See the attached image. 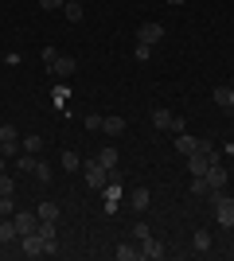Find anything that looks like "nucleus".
I'll return each instance as SVG.
<instances>
[{"label":"nucleus","instance_id":"f257e3e1","mask_svg":"<svg viewBox=\"0 0 234 261\" xmlns=\"http://www.w3.org/2000/svg\"><path fill=\"white\" fill-rule=\"evenodd\" d=\"M211 203H215V218H219V226H234V199L223 195V191H211Z\"/></svg>","mask_w":234,"mask_h":261},{"label":"nucleus","instance_id":"f03ea898","mask_svg":"<svg viewBox=\"0 0 234 261\" xmlns=\"http://www.w3.org/2000/svg\"><path fill=\"white\" fill-rule=\"evenodd\" d=\"M152 129H176V133H184V121L179 117H172V113H168V109H152Z\"/></svg>","mask_w":234,"mask_h":261},{"label":"nucleus","instance_id":"7ed1b4c3","mask_svg":"<svg viewBox=\"0 0 234 261\" xmlns=\"http://www.w3.org/2000/svg\"><path fill=\"white\" fill-rule=\"evenodd\" d=\"M12 222H16V234H35V226H39V215H28V211H16L12 215Z\"/></svg>","mask_w":234,"mask_h":261},{"label":"nucleus","instance_id":"20e7f679","mask_svg":"<svg viewBox=\"0 0 234 261\" xmlns=\"http://www.w3.org/2000/svg\"><path fill=\"white\" fill-rule=\"evenodd\" d=\"M86 184L90 187H106L110 184V172H106L98 160H86Z\"/></svg>","mask_w":234,"mask_h":261},{"label":"nucleus","instance_id":"39448f33","mask_svg":"<svg viewBox=\"0 0 234 261\" xmlns=\"http://www.w3.org/2000/svg\"><path fill=\"white\" fill-rule=\"evenodd\" d=\"M137 39L148 43V47H156L160 39H164V28H160V23H141V28H137Z\"/></svg>","mask_w":234,"mask_h":261},{"label":"nucleus","instance_id":"423d86ee","mask_svg":"<svg viewBox=\"0 0 234 261\" xmlns=\"http://www.w3.org/2000/svg\"><path fill=\"white\" fill-rule=\"evenodd\" d=\"M47 66H51V74H55V78H70L78 70V63L70 59V55H59L55 63H47Z\"/></svg>","mask_w":234,"mask_h":261},{"label":"nucleus","instance_id":"0eeeda50","mask_svg":"<svg viewBox=\"0 0 234 261\" xmlns=\"http://www.w3.org/2000/svg\"><path fill=\"white\" fill-rule=\"evenodd\" d=\"M164 257V242H156L152 234H148L145 242H141V261H160Z\"/></svg>","mask_w":234,"mask_h":261},{"label":"nucleus","instance_id":"6e6552de","mask_svg":"<svg viewBox=\"0 0 234 261\" xmlns=\"http://www.w3.org/2000/svg\"><path fill=\"white\" fill-rule=\"evenodd\" d=\"M203 179H207V187H211V191H219V187H226V168H223V164H211Z\"/></svg>","mask_w":234,"mask_h":261},{"label":"nucleus","instance_id":"1a4fd4ad","mask_svg":"<svg viewBox=\"0 0 234 261\" xmlns=\"http://www.w3.org/2000/svg\"><path fill=\"white\" fill-rule=\"evenodd\" d=\"M101 191H106V211H113V207H117V199H121V179L110 175V184L101 187Z\"/></svg>","mask_w":234,"mask_h":261},{"label":"nucleus","instance_id":"9d476101","mask_svg":"<svg viewBox=\"0 0 234 261\" xmlns=\"http://www.w3.org/2000/svg\"><path fill=\"white\" fill-rule=\"evenodd\" d=\"M207 168H211L207 152H191V156H188V172H191V175H207Z\"/></svg>","mask_w":234,"mask_h":261},{"label":"nucleus","instance_id":"9b49d317","mask_svg":"<svg viewBox=\"0 0 234 261\" xmlns=\"http://www.w3.org/2000/svg\"><path fill=\"white\" fill-rule=\"evenodd\" d=\"M23 253H28V257H43V238H39V234H23Z\"/></svg>","mask_w":234,"mask_h":261},{"label":"nucleus","instance_id":"f8f14e48","mask_svg":"<svg viewBox=\"0 0 234 261\" xmlns=\"http://www.w3.org/2000/svg\"><path fill=\"white\" fill-rule=\"evenodd\" d=\"M176 152H179V156L199 152V141H195V137H188V133H179V137H176Z\"/></svg>","mask_w":234,"mask_h":261},{"label":"nucleus","instance_id":"ddd939ff","mask_svg":"<svg viewBox=\"0 0 234 261\" xmlns=\"http://www.w3.org/2000/svg\"><path fill=\"white\" fill-rule=\"evenodd\" d=\"M98 164H101L110 175H117V148H101V152H98Z\"/></svg>","mask_w":234,"mask_h":261},{"label":"nucleus","instance_id":"4468645a","mask_svg":"<svg viewBox=\"0 0 234 261\" xmlns=\"http://www.w3.org/2000/svg\"><path fill=\"white\" fill-rule=\"evenodd\" d=\"M211 98H215V106H219V109H234V90L230 86H219Z\"/></svg>","mask_w":234,"mask_h":261},{"label":"nucleus","instance_id":"2eb2a0df","mask_svg":"<svg viewBox=\"0 0 234 261\" xmlns=\"http://www.w3.org/2000/svg\"><path fill=\"white\" fill-rule=\"evenodd\" d=\"M101 133H110V137H121V133H125V117H101Z\"/></svg>","mask_w":234,"mask_h":261},{"label":"nucleus","instance_id":"dca6fc26","mask_svg":"<svg viewBox=\"0 0 234 261\" xmlns=\"http://www.w3.org/2000/svg\"><path fill=\"white\" fill-rule=\"evenodd\" d=\"M12 238H20V234H16V222H12V218H0V246H8Z\"/></svg>","mask_w":234,"mask_h":261},{"label":"nucleus","instance_id":"f3484780","mask_svg":"<svg viewBox=\"0 0 234 261\" xmlns=\"http://www.w3.org/2000/svg\"><path fill=\"white\" fill-rule=\"evenodd\" d=\"M35 164H39V160H35V152H28V156L20 152V156H16V168H20L23 175H32V172H35Z\"/></svg>","mask_w":234,"mask_h":261},{"label":"nucleus","instance_id":"a211bd4d","mask_svg":"<svg viewBox=\"0 0 234 261\" xmlns=\"http://www.w3.org/2000/svg\"><path fill=\"white\" fill-rule=\"evenodd\" d=\"M191 246H195L199 253H207L211 250V234H207V230H195V234H191Z\"/></svg>","mask_w":234,"mask_h":261},{"label":"nucleus","instance_id":"6ab92c4d","mask_svg":"<svg viewBox=\"0 0 234 261\" xmlns=\"http://www.w3.org/2000/svg\"><path fill=\"white\" fill-rule=\"evenodd\" d=\"M35 215L47 218V222H55V218H59V203H51V199H47V203H39V211H35Z\"/></svg>","mask_w":234,"mask_h":261},{"label":"nucleus","instance_id":"aec40b11","mask_svg":"<svg viewBox=\"0 0 234 261\" xmlns=\"http://www.w3.org/2000/svg\"><path fill=\"white\" fill-rule=\"evenodd\" d=\"M148 203H152V195H148V187H137V191H133V207H137V211H145Z\"/></svg>","mask_w":234,"mask_h":261},{"label":"nucleus","instance_id":"412c9836","mask_svg":"<svg viewBox=\"0 0 234 261\" xmlns=\"http://www.w3.org/2000/svg\"><path fill=\"white\" fill-rule=\"evenodd\" d=\"M39 148H43V137H39V133H28V137H23V152H39Z\"/></svg>","mask_w":234,"mask_h":261},{"label":"nucleus","instance_id":"4be33fe9","mask_svg":"<svg viewBox=\"0 0 234 261\" xmlns=\"http://www.w3.org/2000/svg\"><path fill=\"white\" fill-rule=\"evenodd\" d=\"M63 16H67V20H82V4H78V0H67V4H63Z\"/></svg>","mask_w":234,"mask_h":261},{"label":"nucleus","instance_id":"5701e85b","mask_svg":"<svg viewBox=\"0 0 234 261\" xmlns=\"http://www.w3.org/2000/svg\"><path fill=\"white\" fill-rule=\"evenodd\" d=\"M63 168H67V172H78V168H82V156L78 152H63Z\"/></svg>","mask_w":234,"mask_h":261},{"label":"nucleus","instance_id":"b1692460","mask_svg":"<svg viewBox=\"0 0 234 261\" xmlns=\"http://www.w3.org/2000/svg\"><path fill=\"white\" fill-rule=\"evenodd\" d=\"M117 261H141V250H133V246H117Z\"/></svg>","mask_w":234,"mask_h":261},{"label":"nucleus","instance_id":"393cba45","mask_svg":"<svg viewBox=\"0 0 234 261\" xmlns=\"http://www.w3.org/2000/svg\"><path fill=\"white\" fill-rule=\"evenodd\" d=\"M35 179H39V184H51V164H43V160H39V164H35Z\"/></svg>","mask_w":234,"mask_h":261},{"label":"nucleus","instance_id":"a878e982","mask_svg":"<svg viewBox=\"0 0 234 261\" xmlns=\"http://www.w3.org/2000/svg\"><path fill=\"white\" fill-rule=\"evenodd\" d=\"M4 144H20V141H16V129H12V125H0V148H4Z\"/></svg>","mask_w":234,"mask_h":261},{"label":"nucleus","instance_id":"bb28decb","mask_svg":"<svg viewBox=\"0 0 234 261\" xmlns=\"http://www.w3.org/2000/svg\"><path fill=\"white\" fill-rule=\"evenodd\" d=\"M211 187H207V179L203 175H191V195H207Z\"/></svg>","mask_w":234,"mask_h":261},{"label":"nucleus","instance_id":"cd10ccee","mask_svg":"<svg viewBox=\"0 0 234 261\" xmlns=\"http://www.w3.org/2000/svg\"><path fill=\"white\" fill-rule=\"evenodd\" d=\"M0 195H16V179L0 172Z\"/></svg>","mask_w":234,"mask_h":261},{"label":"nucleus","instance_id":"c85d7f7f","mask_svg":"<svg viewBox=\"0 0 234 261\" xmlns=\"http://www.w3.org/2000/svg\"><path fill=\"white\" fill-rule=\"evenodd\" d=\"M0 215H16V199H12V195H0Z\"/></svg>","mask_w":234,"mask_h":261},{"label":"nucleus","instance_id":"c756f323","mask_svg":"<svg viewBox=\"0 0 234 261\" xmlns=\"http://www.w3.org/2000/svg\"><path fill=\"white\" fill-rule=\"evenodd\" d=\"M63 4H67V0H39V8H43V12H59Z\"/></svg>","mask_w":234,"mask_h":261},{"label":"nucleus","instance_id":"7c9ffc66","mask_svg":"<svg viewBox=\"0 0 234 261\" xmlns=\"http://www.w3.org/2000/svg\"><path fill=\"white\" fill-rule=\"evenodd\" d=\"M148 51H152L148 43H137V59H141V63H148Z\"/></svg>","mask_w":234,"mask_h":261},{"label":"nucleus","instance_id":"2f4dec72","mask_svg":"<svg viewBox=\"0 0 234 261\" xmlns=\"http://www.w3.org/2000/svg\"><path fill=\"white\" fill-rule=\"evenodd\" d=\"M164 4H184V0H164Z\"/></svg>","mask_w":234,"mask_h":261},{"label":"nucleus","instance_id":"473e14b6","mask_svg":"<svg viewBox=\"0 0 234 261\" xmlns=\"http://www.w3.org/2000/svg\"><path fill=\"white\" fill-rule=\"evenodd\" d=\"M0 172H4V156H0Z\"/></svg>","mask_w":234,"mask_h":261},{"label":"nucleus","instance_id":"72a5a7b5","mask_svg":"<svg viewBox=\"0 0 234 261\" xmlns=\"http://www.w3.org/2000/svg\"><path fill=\"white\" fill-rule=\"evenodd\" d=\"M0 125H4V121H0Z\"/></svg>","mask_w":234,"mask_h":261},{"label":"nucleus","instance_id":"f704fd0d","mask_svg":"<svg viewBox=\"0 0 234 261\" xmlns=\"http://www.w3.org/2000/svg\"><path fill=\"white\" fill-rule=\"evenodd\" d=\"M78 4H82V0H78Z\"/></svg>","mask_w":234,"mask_h":261}]
</instances>
